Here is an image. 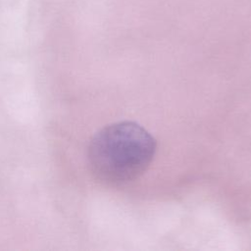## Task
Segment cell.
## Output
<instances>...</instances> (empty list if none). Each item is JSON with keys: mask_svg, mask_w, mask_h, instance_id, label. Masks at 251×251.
I'll return each instance as SVG.
<instances>
[{"mask_svg": "<svg viewBox=\"0 0 251 251\" xmlns=\"http://www.w3.org/2000/svg\"><path fill=\"white\" fill-rule=\"evenodd\" d=\"M155 152V138L140 125L125 121L109 125L93 135L87 161L99 181L118 186L141 176Z\"/></svg>", "mask_w": 251, "mask_h": 251, "instance_id": "1", "label": "cell"}]
</instances>
